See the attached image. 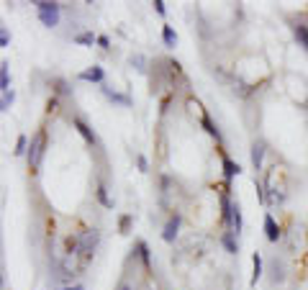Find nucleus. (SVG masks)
I'll use <instances>...</instances> for the list:
<instances>
[{
  "label": "nucleus",
  "mask_w": 308,
  "mask_h": 290,
  "mask_svg": "<svg viewBox=\"0 0 308 290\" xmlns=\"http://www.w3.org/2000/svg\"><path fill=\"white\" fill-rule=\"evenodd\" d=\"M44 152H47V131L44 129H38L31 139V147H28V167L36 172L38 170V164H42L44 159Z\"/></svg>",
  "instance_id": "obj_1"
},
{
  "label": "nucleus",
  "mask_w": 308,
  "mask_h": 290,
  "mask_svg": "<svg viewBox=\"0 0 308 290\" xmlns=\"http://www.w3.org/2000/svg\"><path fill=\"white\" fill-rule=\"evenodd\" d=\"M293 36L298 39V47L308 52V26L305 23H293Z\"/></svg>",
  "instance_id": "obj_9"
},
{
  "label": "nucleus",
  "mask_w": 308,
  "mask_h": 290,
  "mask_svg": "<svg viewBox=\"0 0 308 290\" xmlns=\"http://www.w3.org/2000/svg\"><path fill=\"white\" fill-rule=\"evenodd\" d=\"M262 159H264V141H254L252 144V167L262 170Z\"/></svg>",
  "instance_id": "obj_8"
},
{
  "label": "nucleus",
  "mask_w": 308,
  "mask_h": 290,
  "mask_svg": "<svg viewBox=\"0 0 308 290\" xmlns=\"http://www.w3.org/2000/svg\"><path fill=\"white\" fill-rule=\"evenodd\" d=\"M242 231V208L239 203L231 205V234H239Z\"/></svg>",
  "instance_id": "obj_10"
},
{
  "label": "nucleus",
  "mask_w": 308,
  "mask_h": 290,
  "mask_svg": "<svg viewBox=\"0 0 308 290\" xmlns=\"http://www.w3.org/2000/svg\"><path fill=\"white\" fill-rule=\"evenodd\" d=\"M103 93H105V98H108V100H113V103L131 105V98H129V95H124V93H115V90H110L108 85H103Z\"/></svg>",
  "instance_id": "obj_11"
},
{
  "label": "nucleus",
  "mask_w": 308,
  "mask_h": 290,
  "mask_svg": "<svg viewBox=\"0 0 308 290\" xmlns=\"http://www.w3.org/2000/svg\"><path fill=\"white\" fill-rule=\"evenodd\" d=\"M72 123H74V129L80 131V136H83V139H85L88 144H95V134H93V129L88 126V123H85L83 118H74Z\"/></svg>",
  "instance_id": "obj_6"
},
{
  "label": "nucleus",
  "mask_w": 308,
  "mask_h": 290,
  "mask_svg": "<svg viewBox=\"0 0 308 290\" xmlns=\"http://www.w3.org/2000/svg\"><path fill=\"white\" fill-rule=\"evenodd\" d=\"M177 229H180V216L175 213V216H170V221L165 224V231H162V239H165L167 244H172V241L177 239Z\"/></svg>",
  "instance_id": "obj_4"
},
{
  "label": "nucleus",
  "mask_w": 308,
  "mask_h": 290,
  "mask_svg": "<svg viewBox=\"0 0 308 290\" xmlns=\"http://www.w3.org/2000/svg\"><path fill=\"white\" fill-rule=\"evenodd\" d=\"M13 154H16V157H21V154H28V149H26V136H18V141H16V149H13Z\"/></svg>",
  "instance_id": "obj_20"
},
{
  "label": "nucleus",
  "mask_w": 308,
  "mask_h": 290,
  "mask_svg": "<svg viewBox=\"0 0 308 290\" xmlns=\"http://www.w3.org/2000/svg\"><path fill=\"white\" fill-rule=\"evenodd\" d=\"M239 172H242L239 164H237V162H231L228 157H223V177H226V180H231V177H237Z\"/></svg>",
  "instance_id": "obj_13"
},
{
  "label": "nucleus",
  "mask_w": 308,
  "mask_h": 290,
  "mask_svg": "<svg viewBox=\"0 0 308 290\" xmlns=\"http://www.w3.org/2000/svg\"><path fill=\"white\" fill-rule=\"evenodd\" d=\"M154 11H157L160 16H165V13H167V8H165V3H162V0H154Z\"/></svg>",
  "instance_id": "obj_29"
},
{
  "label": "nucleus",
  "mask_w": 308,
  "mask_h": 290,
  "mask_svg": "<svg viewBox=\"0 0 308 290\" xmlns=\"http://www.w3.org/2000/svg\"><path fill=\"white\" fill-rule=\"evenodd\" d=\"M131 64H136V69L144 72V57H141V54H134V57H131Z\"/></svg>",
  "instance_id": "obj_25"
},
{
  "label": "nucleus",
  "mask_w": 308,
  "mask_h": 290,
  "mask_svg": "<svg viewBox=\"0 0 308 290\" xmlns=\"http://www.w3.org/2000/svg\"><path fill=\"white\" fill-rule=\"evenodd\" d=\"M98 200L105 205V208H113V200L108 198V190H105V185H98Z\"/></svg>",
  "instance_id": "obj_19"
},
{
  "label": "nucleus",
  "mask_w": 308,
  "mask_h": 290,
  "mask_svg": "<svg viewBox=\"0 0 308 290\" xmlns=\"http://www.w3.org/2000/svg\"><path fill=\"white\" fill-rule=\"evenodd\" d=\"M36 13H38V21H42L47 28H54L59 23V3L42 0V3H36Z\"/></svg>",
  "instance_id": "obj_2"
},
{
  "label": "nucleus",
  "mask_w": 308,
  "mask_h": 290,
  "mask_svg": "<svg viewBox=\"0 0 308 290\" xmlns=\"http://www.w3.org/2000/svg\"><path fill=\"white\" fill-rule=\"evenodd\" d=\"M252 267H254V272H252V285H257V280L262 277V257H259V252L252 255Z\"/></svg>",
  "instance_id": "obj_17"
},
{
  "label": "nucleus",
  "mask_w": 308,
  "mask_h": 290,
  "mask_svg": "<svg viewBox=\"0 0 308 290\" xmlns=\"http://www.w3.org/2000/svg\"><path fill=\"white\" fill-rule=\"evenodd\" d=\"M11 90V75H8V62L0 64V93Z\"/></svg>",
  "instance_id": "obj_16"
},
{
  "label": "nucleus",
  "mask_w": 308,
  "mask_h": 290,
  "mask_svg": "<svg viewBox=\"0 0 308 290\" xmlns=\"http://www.w3.org/2000/svg\"><path fill=\"white\" fill-rule=\"evenodd\" d=\"M136 164H139V170H141V172H146V170H149V162H146V157H144V154H139V157H136Z\"/></svg>",
  "instance_id": "obj_27"
},
{
  "label": "nucleus",
  "mask_w": 308,
  "mask_h": 290,
  "mask_svg": "<svg viewBox=\"0 0 308 290\" xmlns=\"http://www.w3.org/2000/svg\"><path fill=\"white\" fill-rule=\"evenodd\" d=\"M98 241H100V231L98 229H85V231H80V236H77V246H80V252L85 257H90L98 249Z\"/></svg>",
  "instance_id": "obj_3"
},
{
  "label": "nucleus",
  "mask_w": 308,
  "mask_h": 290,
  "mask_svg": "<svg viewBox=\"0 0 308 290\" xmlns=\"http://www.w3.org/2000/svg\"><path fill=\"white\" fill-rule=\"evenodd\" d=\"M162 39H165V47H170V49L177 47V33L172 26H162Z\"/></svg>",
  "instance_id": "obj_15"
},
{
  "label": "nucleus",
  "mask_w": 308,
  "mask_h": 290,
  "mask_svg": "<svg viewBox=\"0 0 308 290\" xmlns=\"http://www.w3.org/2000/svg\"><path fill=\"white\" fill-rule=\"evenodd\" d=\"M74 41H77V44H83V47H90L93 41H98V36H93L90 31H83V33L74 36Z\"/></svg>",
  "instance_id": "obj_18"
},
{
  "label": "nucleus",
  "mask_w": 308,
  "mask_h": 290,
  "mask_svg": "<svg viewBox=\"0 0 308 290\" xmlns=\"http://www.w3.org/2000/svg\"><path fill=\"white\" fill-rule=\"evenodd\" d=\"M98 44H100L103 49H108V36H98Z\"/></svg>",
  "instance_id": "obj_30"
},
{
  "label": "nucleus",
  "mask_w": 308,
  "mask_h": 290,
  "mask_svg": "<svg viewBox=\"0 0 308 290\" xmlns=\"http://www.w3.org/2000/svg\"><path fill=\"white\" fill-rule=\"evenodd\" d=\"M139 255H141V262L149 267V246H146L144 241H139Z\"/></svg>",
  "instance_id": "obj_23"
},
{
  "label": "nucleus",
  "mask_w": 308,
  "mask_h": 290,
  "mask_svg": "<svg viewBox=\"0 0 308 290\" xmlns=\"http://www.w3.org/2000/svg\"><path fill=\"white\" fill-rule=\"evenodd\" d=\"M80 80H85V82H103L105 80V72H103V67L93 64L90 69H83L80 72Z\"/></svg>",
  "instance_id": "obj_5"
},
{
  "label": "nucleus",
  "mask_w": 308,
  "mask_h": 290,
  "mask_svg": "<svg viewBox=\"0 0 308 290\" xmlns=\"http://www.w3.org/2000/svg\"><path fill=\"white\" fill-rule=\"evenodd\" d=\"M119 290H134V287H131V285H126V282H124V285H119Z\"/></svg>",
  "instance_id": "obj_32"
},
{
  "label": "nucleus",
  "mask_w": 308,
  "mask_h": 290,
  "mask_svg": "<svg viewBox=\"0 0 308 290\" xmlns=\"http://www.w3.org/2000/svg\"><path fill=\"white\" fill-rule=\"evenodd\" d=\"M64 290H85L83 285H72V287H64Z\"/></svg>",
  "instance_id": "obj_31"
},
{
  "label": "nucleus",
  "mask_w": 308,
  "mask_h": 290,
  "mask_svg": "<svg viewBox=\"0 0 308 290\" xmlns=\"http://www.w3.org/2000/svg\"><path fill=\"white\" fill-rule=\"evenodd\" d=\"M264 234H267L270 241H278V239H280V226L275 224V219L270 216V213L264 216Z\"/></svg>",
  "instance_id": "obj_7"
},
{
  "label": "nucleus",
  "mask_w": 308,
  "mask_h": 290,
  "mask_svg": "<svg viewBox=\"0 0 308 290\" xmlns=\"http://www.w3.org/2000/svg\"><path fill=\"white\" fill-rule=\"evenodd\" d=\"M54 85H57V93H62V95H69V93H72V90L67 88V82H62V80H57Z\"/></svg>",
  "instance_id": "obj_24"
},
{
  "label": "nucleus",
  "mask_w": 308,
  "mask_h": 290,
  "mask_svg": "<svg viewBox=\"0 0 308 290\" xmlns=\"http://www.w3.org/2000/svg\"><path fill=\"white\" fill-rule=\"evenodd\" d=\"M119 226H121V234H126V231H129V226H131V216H121Z\"/></svg>",
  "instance_id": "obj_26"
},
{
  "label": "nucleus",
  "mask_w": 308,
  "mask_h": 290,
  "mask_svg": "<svg viewBox=\"0 0 308 290\" xmlns=\"http://www.w3.org/2000/svg\"><path fill=\"white\" fill-rule=\"evenodd\" d=\"M270 272H273V275H270V280H273V282H283V280H285V265L278 262V260H273V267H270Z\"/></svg>",
  "instance_id": "obj_14"
},
{
  "label": "nucleus",
  "mask_w": 308,
  "mask_h": 290,
  "mask_svg": "<svg viewBox=\"0 0 308 290\" xmlns=\"http://www.w3.org/2000/svg\"><path fill=\"white\" fill-rule=\"evenodd\" d=\"M8 41H11V33H8V28H3L0 31V47H8Z\"/></svg>",
  "instance_id": "obj_28"
},
{
  "label": "nucleus",
  "mask_w": 308,
  "mask_h": 290,
  "mask_svg": "<svg viewBox=\"0 0 308 290\" xmlns=\"http://www.w3.org/2000/svg\"><path fill=\"white\" fill-rule=\"evenodd\" d=\"M11 103H13V90H6L3 93V100H0V111H8Z\"/></svg>",
  "instance_id": "obj_21"
},
{
  "label": "nucleus",
  "mask_w": 308,
  "mask_h": 290,
  "mask_svg": "<svg viewBox=\"0 0 308 290\" xmlns=\"http://www.w3.org/2000/svg\"><path fill=\"white\" fill-rule=\"evenodd\" d=\"M221 244L226 246L228 255H239V241L234 239V234H231V231H226V234L221 236Z\"/></svg>",
  "instance_id": "obj_12"
},
{
  "label": "nucleus",
  "mask_w": 308,
  "mask_h": 290,
  "mask_svg": "<svg viewBox=\"0 0 308 290\" xmlns=\"http://www.w3.org/2000/svg\"><path fill=\"white\" fill-rule=\"evenodd\" d=\"M203 126L208 129V134H211V136H216V141L221 139V134H218V129H213V123L208 121V116H203Z\"/></svg>",
  "instance_id": "obj_22"
}]
</instances>
